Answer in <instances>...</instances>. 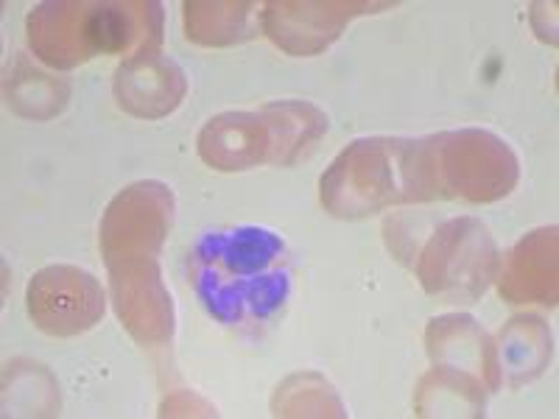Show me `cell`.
Instances as JSON below:
<instances>
[{
  "label": "cell",
  "mask_w": 559,
  "mask_h": 419,
  "mask_svg": "<svg viewBox=\"0 0 559 419\" xmlns=\"http://www.w3.org/2000/svg\"><path fill=\"white\" fill-rule=\"evenodd\" d=\"M199 306L222 324H258L286 306L292 291L286 243L263 227H218L188 252Z\"/></svg>",
  "instance_id": "6da1fadb"
},
{
  "label": "cell",
  "mask_w": 559,
  "mask_h": 419,
  "mask_svg": "<svg viewBox=\"0 0 559 419\" xmlns=\"http://www.w3.org/2000/svg\"><path fill=\"white\" fill-rule=\"evenodd\" d=\"M322 202L331 213L358 218L406 199L403 140H358L322 177Z\"/></svg>",
  "instance_id": "3957f363"
},
{
  "label": "cell",
  "mask_w": 559,
  "mask_h": 419,
  "mask_svg": "<svg viewBox=\"0 0 559 419\" xmlns=\"http://www.w3.org/2000/svg\"><path fill=\"white\" fill-rule=\"evenodd\" d=\"M498 252L487 227L476 218H456L439 227L419 258L423 288L445 302H473L496 274Z\"/></svg>",
  "instance_id": "277c9868"
},
{
  "label": "cell",
  "mask_w": 559,
  "mask_h": 419,
  "mask_svg": "<svg viewBox=\"0 0 559 419\" xmlns=\"http://www.w3.org/2000/svg\"><path fill=\"white\" fill-rule=\"evenodd\" d=\"M324 115L311 104H269L261 112H229L199 134V154L216 168H252L258 163H288L319 137Z\"/></svg>",
  "instance_id": "7a4b0ae2"
},
{
  "label": "cell",
  "mask_w": 559,
  "mask_h": 419,
  "mask_svg": "<svg viewBox=\"0 0 559 419\" xmlns=\"http://www.w3.org/2000/svg\"><path fill=\"white\" fill-rule=\"evenodd\" d=\"M28 311L48 336H76L102 319L104 291L82 268H43L28 286Z\"/></svg>",
  "instance_id": "5b68a950"
}]
</instances>
